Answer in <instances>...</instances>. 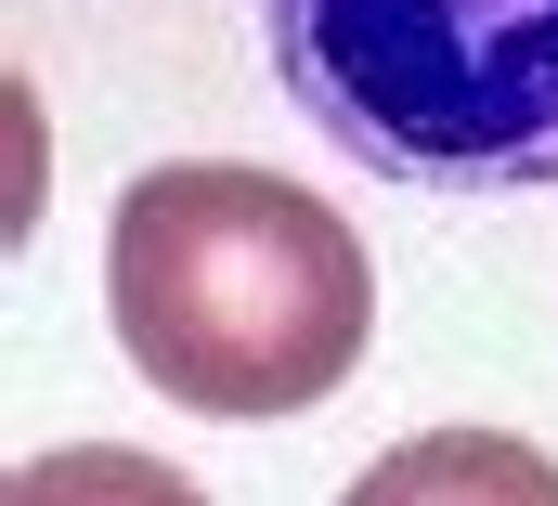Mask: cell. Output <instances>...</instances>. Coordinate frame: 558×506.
I'll list each match as a JSON object with an SVG mask.
<instances>
[{
  "instance_id": "7a4b0ae2",
  "label": "cell",
  "mask_w": 558,
  "mask_h": 506,
  "mask_svg": "<svg viewBox=\"0 0 558 506\" xmlns=\"http://www.w3.org/2000/svg\"><path fill=\"white\" fill-rule=\"evenodd\" d=\"M286 105L416 195L558 182V0H260Z\"/></svg>"
},
{
  "instance_id": "3957f363",
  "label": "cell",
  "mask_w": 558,
  "mask_h": 506,
  "mask_svg": "<svg viewBox=\"0 0 558 506\" xmlns=\"http://www.w3.org/2000/svg\"><path fill=\"white\" fill-rule=\"evenodd\" d=\"M338 506H558V468L533 442H507V429H416Z\"/></svg>"
},
{
  "instance_id": "277c9868",
  "label": "cell",
  "mask_w": 558,
  "mask_h": 506,
  "mask_svg": "<svg viewBox=\"0 0 558 506\" xmlns=\"http://www.w3.org/2000/svg\"><path fill=\"white\" fill-rule=\"evenodd\" d=\"M0 506H208L169 455H131V442H65V455H26Z\"/></svg>"
},
{
  "instance_id": "6da1fadb",
  "label": "cell",
  "mask_w": 558,
  "mask_h": 506,
  "mask_svg": "<svg viewBox=\"0 0 558 506\" xmlns=\"http://www.w3.org/2000/svg\"><path fill=\"white\" fill-rule=\"evenodd\" d=\"M105 312L143 389L182 415H312L377 338L364 234L247 156L143 169L105 221Z\"/></svg>"
}]
</instances>
